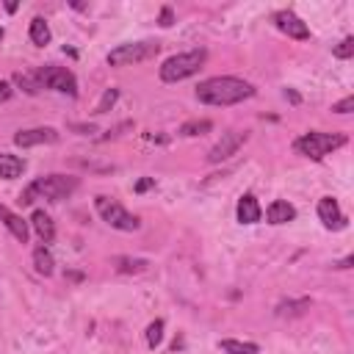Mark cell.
<instances>
[{
  "label": "cell",
  "instance_id": "obj_1",
  "mask_svg": "<svg viewBox=\"0 0 354 354\" xmlns=\"http://www.w3.org/2000/svg\"><path fill=\"white\" fill-rule=\"evenodd\" d=\"M249 97H254V86L249 80L232 77V75H216V77H207L196 86V100L205 105H216V108L235 105V102H243Z\"/></svg>",
  "mask_w": 354,
  "mask_h": 354
},
{
  "label": "cell",
  "instance_id": "obj_2",
  "mask_svg": "<svg viewBox=\"0 0 354 354\" xmlns=\"http://www.w3.org/2000/svg\"><path fill=\"white\" fill-rule=\"evenodd\" d=\"M75 188H77V177H72V174H47V177H36V180L19 194V202H22V205H30V202H36V199L61 202V199H66Z\"/></svg>",
  "mask_w": 354,
  "mask_h": 354
},
{
  "label": "cell",
  "instance_id": "obj_3",
  "mask_svg": "<svg viewBox=\"0 0 354 354\" xmlns=\"http://www.w3.org/2000/svg\"><path fill=\"white\" fill-rule=\"evenodd\" d=\"M207 53L199 47V50H188V53H177V55H169L163 64H160V80L163 83H180L191 75H196L205 64Z\"/></svg>",
  "mask_w": 354,
  "mask_h": 354
},
{
  "label": "cell",
  "instance_id": "obj_4",
  "mask_svg": "<svg viewBox=\"0 0 354 354\" xmlns=\"http://www.w3.org/2000/svg\"><path fill=\"white\" fill-rule=\"evenodd\" d=\"M346 144V136L340 133H321V130H310L304 136H299L293 141V149L310 160H324L329 152H335L337 147Z\"/></svg>",
  "mask_w": 354,
  "mask_h": 354
},
{
  "label": "cell",
  "instance_id": "obj_5",
  "mask_svg": "<svg viewBox=\"0 0 354 354\" xmlns=\"http://www.w3.org/2000/svg\"><path fill=\"white\" fill-rule=\"evenodd\" d=\"M158 50H160L158 41H124V44H116L108 53V64L111 66H136L141 61L155 58Z\"/></svg>",
  "mask_w": 354,
  "mask_h": 354
},
{
  "label": "cell",
  "instance_id": "obj_6",
  "mask_svg": "<svg viewBox=\"0 0 354 354\" xmlns=\"http://www.w3.org/2000/svg\"><path fill=\"white\" fill-rule=\"evenodd\" d=\"M94 207H97V213H100V218L105 221V224H111L113 230H122V232H136L138 227H141V221H138V216H133V213H127L116 199H111V196H97L94 199Z\"/></svg>",
  "mask_w": 354,
  "mask_h": 354
},
{
  "label": "cell",
  "instance_id": "obj_7",
  "mask_svg": "<svg viewBox=\"0 0 354 354\" xmlns=\"http://www.w3.org/2000/svg\"><path fill=\"white\" fill-rule=\"evenodd\" d=\"M36 77H39L41 88H53V91H58V94H69V97L77 94V77H75L66 66L47 64V66H41V69L36 72Z\"/></svg>",
  "mask_w": 354,
  "mask_h": 354
},
{
  "label": "cell",
  "instance_id": "obj_8",
  "mask_svg": "<svg viewBox=\"0 0 354 354\" xmlns=\"http://www.w3.org/2000/svg\"><path fill=\"white\" fill-rule=\"evenodd\" d=\"M249 136L246 133H241V130H227V133H221V138L210 147V152H207V163H221V160H227L230 155H235L241 147H243V141H246Z\"/></svg>",
  "mask_w": 354,
  "mask_h": 354
},
{
  "label": "cell",
  "instance_id": "obj_9",
  "mask_svg": "<svg viewBox=\"0 0 354 354\" xmlns=\"http://www.w3.org/2000/svg\"><path fill=\"white\" fill-rule=\"evenodd\" d=\"M274 25H277V30H282L285 36H290V39H296V41L310 39V28H307V22H301V17H296L290 8L277 11V14H274Z\"/></svg>",
  "mask_w": 354,
  "mask_h": 354
},
{
  "label": "cell",
  "instance_id": "obj_10",
  "mask_svg": "<svg viewBox=\"0 0 354 354\" xmlns=\"http://www.w3.org/2000/svg\"><path fill=\"white\" fill-rule=\"evenodd\" d=\"M55 141H58L55 127H30V130H19L14 136L17 147H39V144H55Z\"/></svg>",
  "mask_w": 354,
  "mask_h": 354
},
{
  "label": "cell",
  "instance_id": "obj_11",
  "mask_svg": "<svg viewBox=\"0 0 354 354\" xmlns=\"http://www.w3.org/2000/svg\"><path fill=\"white\" fill-rule=\"evenodd\" d=\"M318 218L326 230H343L346 227V216L340 210V205L332 196H321L318 199Z\"/></svg>",
  "mask_w": 354,
  "mask_h": 354
},
{
  "label": "cell",
  "instance_id": "obj_12",
  "mask_svg": "<svg viewBox=\"0 0 354 354\" xmlns=\"http://www.w3.org/2000/svg\"><path fill=\"white\" fill-rule=\"evenodd\" d=\"M0 221L8 227V232H11L17 241L28 243V235H30V230H28V221H25L22 216H17V213H14V210H8L6 205H0Z\"/></svg>",
  "mask_w": 354,
  "mask_h": 354
},
{
  "label": "cell",
  "instance_id": "obj_13",
  "mask_svg": "<svg viewBox=\"0 0 354 354\" xmlns=\"http://www.w3.org/2000/svg\"><path fill=\"white\" fill-rule=\"evenodd\" d=\"M235 213H238V221H241V224H254V221H260V216H263L260 202H257L254 194H243V196L238 199Z\"/></svg>",
  "mask_w": 354,
  "mask_h": 354
},
{
  "label": "cell",
  "instance_id": "obj_14",
  "mask_svg": "<svg viewBox=\"0 0 354 354\" xmlns=\"http://www.w3.org/2000/svg\"><path fill=\"white\" fill-rule=\"evenodd\" d=\"M266 218H268V224H288V221L296 218V207L290 202H285V199H274L266 207Z\"/></svg>",
  "mask_w": 354,
  "mask_h": 354
},
{
  "label": "cell",
  "instance_id": "obj_15",
  "mask_svg": "<svg viewBox=\"0 0 354 354\" xmlns=\"http://www.w3.org/2000/svg\"><path fill=\"white\" fill-rule=\"evenodd\" d=\"M30 227L36 230V235L41 238V243H53V238H55V224H53V218H50L44 210H33Z\"/></svg>",
  "mask_w": 354,
  "mask_h": 354
},
{
  "label": "cell",
  "instance_id": "obj_16",
  "mask_svg": "<svg viewBox=\"0 0 354 354\" xmlns=\"http://www.w3.org/2000/svg\"><path fill=\"white\" fill-rule=\"evenodd\" d=\"M33 268L41 277H50L55 271V260H53V252L47 249V243H41V246L33 249Z\"/></svg>",
  "mask_w": 354,
  "mask_h": 354
},
{
  "label": "cell",
  "instance_id": "obj_17",
  "mask_svg": "<svg viewBox=\"0 0 354 354\" xmlns=\"http://www.w3.org/2000/svg\"><path fill=\"white\" fill-rule=\"evenodd\" d=\"M25 171V160L17 158V155H8V152H0V177L3 180H14Z\"/></svg>",
  "mask_w": 354,
  "mask_h": 354
},
{
  "label": "cell",
  "instance_id": "obj_18",
  "mask_svg": "<svg viewBox=\"0 0 354 354\" xmlns=\"http://www.w3.org/2000/svg\"><path fill=\"white\" fill-rule=\"evenodd\" d=\"M218 348H221L224 354H257V351H260L257 343H249V340H232V337L218 340Z\"/></svg>",
  "mask_w": 354,
  "mask_h": 354
},
{
  "label": "cell",
  "instance_id": "obj_19",
  "mask_svg": "<svg viewBox=\"0 0 354 354\" xmlns=\"http://www.w3.org/2000/svg\"><path fill=\"white\" fill-rule=\"evenodd\" d=\"M30 41L39 44V47H44L50 41V25L44 22V17H33L30 19Z\"/></svg>",
  "mask_w": 354,
  "mask_h": 354
},
{
  "label": "cell",
  "instance_id": "obj_20",
  "mask_svg": "<svg viewBox=\"0 0 354 354\" xmlns=\"http://www.w3.org/2000/svg\"><path fill=\"white\" fill-rule=\"evenodd\" d=\"M210 127H213L210 119H188V122L180 127V136H185V138H191V136H205V133H210Z\"/></svg>",
  "mask_w": 354,
  "mask_h": 354
},
{
  "label": "cell",
  "instance_id": "obj_21",
  "mask_svg": "<svg viewBox=\"0 0 354 354\" xmlns=\"http://www.w3.org/2000/svg\"><path fill=\"white\" fill-rule=\"evenodd\" d=\"M14 83H17L25 94H39V88H41L39 77H36V75H28V72H14Z\"/></svg>",
  "mask_w": 354,
  "mask_h": 354
},
{
  "label": "cell",
  "instance_id": "obj_22",
  "mask_svg": "<svg viewBox=\"0 0 354 354\" xmlns=\"http://www.w3.org/2000/svg\"><path fill=\"white\" fill-rule=\"evenodd\" d=\"M149 263L147 260H141V257H116V271H122V274H138V271H144Z\"/></svg>",
  "mask_w": 354,
  "mask_h": 354
},
{
  "label": "cell",
  "instance_id": "obj_23",
  "mask_svg": "<svg viewBox=\"0 0 354 354\" xmlns=\"http://www.w3.org/2000/svg\"><path fill=\"white\" fill-rule=\"evenodd\" d=\"M310 307V299H299V301H279L277 304V315H301Z\"/></svg>",
  "mask_w": 354,
  "mask_h": 354
},
{
  "label": "cell",
  "instance_id": "obj_24",
  "mask_svg": "<svg viewBox=\"0 0 354 354\" xmlns=\"http://www.w3.org/2000/svg\"><path fill=\"white\" fill-rule=\"evenodd\" d=\"M144 337H147V346H149V348L160 346V340H163V321H160V318H155V321L147 326Z\"/></svg>",
  "mask_w": 354,
  "mask_h": 354
},
{
  "label": "cell",
  "instance_id": "obj_25",
  "mask_svg": "<svg viewBox=\"0 0 354 354\" xmlns=\"http://www.w3.org/2000/svg\"><path fill=\"white\" fill-rule=\"evenodd\" d=\"M116 100H119V88H105L100 102H97V108H94V113H108L116 105Z\"/></svg>",
  "mask_w": 354,
  "mask_h": 354
},
{
  "label": "cell",
  "instance_id": "obj_26",
  "mask_svg": "<svg viewBox=\"0 0 354 354\" xmlns=\"http://www.w3.org/2000/svg\"><path fill=\"white\" fill-rule=\"evenodd\" d=\"M335 58H351L354 55V36H346L335 50H332Z\"/></svg>",
  "mask_w": 354,
  "mask_h": 354
},
{
  "label": "cell",
  "instance_id": "obj_27",
  "mask_svg": "<svg viewBox=\"0 0 354 354\" xmlns=\"http://www.w3.org/2000/svg\"><path fill=\"white\" fill-rule=\"evenodd\" d=\"M351 108H354V97H351V94L332 105V111H335V113H351Z\"/></svg>",
  "mask_w": 354,
  "mask_h": 354
},
{
  "label": "cell",
  "instance_id": "obj_28",
  "mask_svg": "<svg viewBox=\"0 0 354 354\" xmlns=\"http://www.w3.org/2000/svg\"><path fill=\"white\" fill-rule=\"evenodd\" d=\"M72 130H77L80 136H88V133H97V127L94 124H69Z\"/></svg>",
  "mask_w": 354,
  "mask_h": 354
},
{
  "label": "cell",
  "instance_id": "obj_29",
  "mask_svg": "<svg viewBox=\"0 0 354 354\" xmlns=\"http://www.w3.org/2000/svg\"><path fill=\"white\" fill-rule=\"evenodd\" d=\"M14 91H11V83H6V80H0V102H6L8 97H11Z\"/></svg>",
  "mask_w": 354,
  "mask_h": 354
},
{
  "label": "cell",
  "instance_id": "obj_30",
  "mask_svg": "<svg viewBox=\"0 0 354 354\" xmlns=\"http://www.w3.org/2000/svg\"><path fill=\"white\" fill-rule=\"evenodd\" d=\"M152 185H155V180H152V177H144V180L136 183V191L141 194V191H147V188H152Z\"/></svg>",
  "mask_w": 354,
  "mask_h": 354
},
{
  "label": "cell",
  "instance_id": "obj_31",
  "mask_svg": "<svg viewBox=\"0 0 354 354\" xmlns=\"http://www.w3.org/2000/svg\"><path fill=\"white\" fill-rule=\"evenodd\" d=\"M160 25H163V28H169V25H171V8H169V6L160 11Z\"/></svg>",
  "mask_w": 354,
  "mask_h": 354
},
{
  "label": "cell",
  "instance_id": "obj_32",
  "mask_svg": "<svg viewBox=\"0 0 354 354\" xmlns=\"http://www.w3.org/2000/svg\"><path fill=\"white\" fill-rule=\"evenodd\" d=\"M351 263H354V257L348 254V257H343L340 263H335V268H351Z\"/></svg>",
  "mask_w": 354,
  "mask_h": 354
},
{
  "label": "cell",
  "instance_id": "obj_33",
  "mask_svg": "<svg viewBox=\"0 0 354 354\" xmlns=\"http://www.w3.org/2000/svg\"><path fill=\"white\" fill-rule=\"evenodd\" d=\"M285 97H288L290 102H299V94H296V91H285Z\"/></svg>",
  "mask_w": 354,
  "mask_h": 354
},
{
  "label": "cell",
  "instance_id": "obj_34",
  "mask_svg": "<svg viewBox=\"0 0 354 354\" xmlns=\"http://www.w3.org/2000/svg\"><path fill=\"white\" fill-rule=\"evenodd\" d=\"M0 41H3V28H0Z\"/></svg>",
  "mask_w": 354,
  "mask_h": 354
}]
</instances>
